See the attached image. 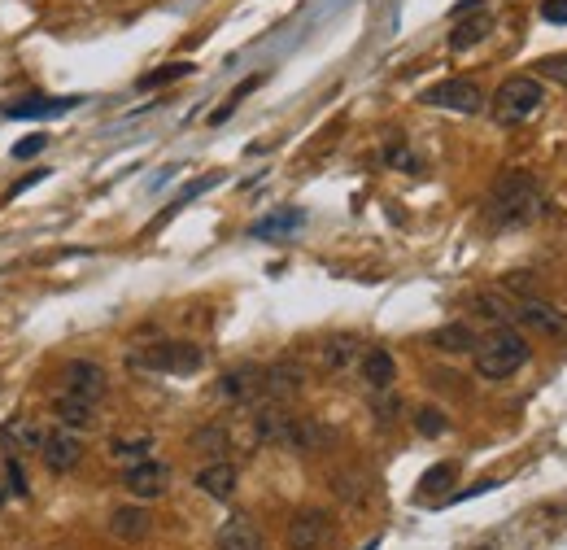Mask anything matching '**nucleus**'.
I'll return each mask as SVG.
<instances>
[{"label": "nucleus", "mask_w": 567, "mask_h": 550, "mask_svg": "<svg viewBox=\"0 0 567 550\" xmlns=\"http://www.w3.org/2000/svg\"><path fill=\"white\" fill-rule=\"evenodd\" d=\"M424 105H432V110H454V114H480L485 110V92L472 79H445L424 92Z\"/></svg>", "instance_id": "6"}, {"label": "nucleus", "mask_w": 567, "mask_h": 550, "mask_svg": "<svg viewBox=\"0 0 567 550\" xmlns=\"http://www.w3.org/2000/svg\"><path fill=\"white\" fill-rule=\"evenodd\" d=\"M515 319H520L524 328L541 332V337H550V341H567V315H563V310H554V306H546V302H537V297L515 302Z\"/></svg>", "instance_id": "9"}, {"label": "nucleus", "mask_w": 567, "mask_h": 550, "mask_svg": "<svg viewBox=\"0 0 567 550\" xmlns=\"http://www.w3.org/2000/svg\"><path fill=\"white\" fill-rule=\"evenodd\" d=\"M458 476V463H437V468H428L419 476V494H441V489H450Z\"/></svg>", "instance_id": "28"}, {"label": "nucleus", "mask_w": 567, "mask_h": 550, "mask_svg": "<svg viewBox=\"0 0 567 550\" xmlns=\"http://www.w3.org/2000/svg\"><path fill=\"white\" fill-rule=\"evenodd\" d=\"M332 537V516L319 507L297 511L293 524H288V550H323Z\"/></svg>", "instance_id": "8"}, {"label": "nucleus", "mask_w": 567, "mask_h": 550, "mask_svg": "<svg viewBox=\"0 0 567 550\" xmlns=\"http://www.w3.org/2000/svg\"><path fill=\"white\" fill-rule=\"evenodd\" d=\"M57 393H62V398H75V402H88V406H101L105 393H110V376H105V367L92 363V358H70L62 367V380H57Z\"/></svg>", "instance_id": "5"}, {"label": "nucleus", "mask_w": 567, "mask_h": 550, "mask_svg": "<svg viewBox=\"0 0 567 550\" xmlns=\"http://www.w3.org/2000/svg\"><path fill=\"white\" fill-rule=\"evenodd\" d=\"M476 372L485 376V380H506V376H515L520 367L533 358V350H528V341L520 337L515 328H493L485 341H476Z\"/></svg>", "instance_id": "2"}, {"label": "nucleus", "mask_w": 567, "mask_h": 550, "mask_svg": "<svg viewBox=\"0 0 567 550\" xmlns=\"http://www.w3.org/2000/svg\"><path fill=\"white\" fill-rule=\"evenodd\" d=\"M44 175H48V171H31L27 179H22V184H14V188H9V197H18V193H27V188H31V184H40V179H44Z\"/></svg>", "instance_id": "38"}, {"label": "nucleus", "mask_w": 567, "mask_h": 550, "mask_svg": "<svg viewBox=\"0 0 567 550\" xmlns=\"http://www.w3.org/2000/svg\"><path fill=\"white\" fill-rule=\"evenodd\" d=\"M301 223H306V214H301V210H284V214H271V219L253 223L249 232H253V236H262V241H267V236H288V232H297Z\"/></svg>", "instance_id": "25"}, {"label": "nucleus", "mask_w": 567, "mask_h": 550, "mask_svg": "<svg viewBox=\"0 0 567 550\" xmlns=\"http://www.w3.org/2000/svg\"><path fill=\"white\" fill-rule=\"evenodd\" d=\"M75 105H83V97H18L5 105L9 118H57V114H70Z\"/></svg>", "instance_id": "14"}, {"label": "nucleus", "mask_w": 567, "mask_h": 550, "mask_svg": "<svg viewBox=\"0 0 567 550\" xmlns=\"http://www.w3.org/2000/svg\"><path fill=\"white\" fill-rule=\"evenodd\" d=\"M219 398H227V402H253V398H262V367L240 363V367H232V372H223L219 376Z\"/></svg>", "instance_id": "12"}, {"label": "nucleus", "mask_w": 567, "mask_h": 550, "mask_svg": "<svg viewBox=\"0 0 567 550\" xmlns=\"http://www.w3.org/2000/svg\"><path fill=\"white\" fill-rule=\"evenodd\" d=\"M319 358H323V367H328V372H349V367L363 358V341L349 337V332H341V337H328V341H323V350H319Z\"/></svg>", "instance_id": "17"}, {"label": "nucleus", "mask_w": 567, "mask_h": 550, "mask_svg": "<svg viewBox=\"0 0 567 550\" xmlns=\"http://www.w3.org/2000/svg\"><path fill=\"white\" fill-rule=\"evenodd\" d=\"M384 158H389V166H402V171H419V158H415V153H410L406 145H389V153H384Z\"/></svg>", "instance_id": "35"}, {"label": "nucleus", "mask_w": 567, "mask_h": 550, "mask_svg": "<svg viewBox=\"0 0 567 550\" xmlns=\"http://www.w3.org/2000/svg\"><path fill=\"white\" fill-rule=\"evenodd\" d=\"M40 454H44V468H48V472H53V476H66V472H75L79 463H83V437L57 424L53 433H44Z\"/></svg>", "instance_id": "7"}, {"label": "nucleus", "mask_w": 567, "mask_h": 550, "mask_svg": "<svg viewBox=\"0 0 567 550\" xmlns=\"http://www.w3.org/2000/svg\"><path fill=\"white\" fill-rule=\"evenodd\" d=\"M192 62H171V66H158L153 75H144L140 79V92H153V88H162V83H175V79H188L192 75Z\"/></svg>", "instance_id": "27"}, {"label": "nucleus", "mask_w": 567, "mask_h": 550, "mask_svg": "<svg viewBox=\"0 0 567 550\" xmlns=\"http://www.w3.org/2000/svg\"><path fill=\"white\" fill-rule=\"evenodd\" d=\"M110 533L118 542H144L153 533V516L144 507H118L110 516Z\"/></svg>", "instance_id": "16"}, {"label": "nucleus", "mask_w": 567, "mask_h": 550, "mask_svg": "<svg viewBox=\"0 0 567 550\" xmlns=\"http://www.w3.org/2000/svg\"><path fill=\"white\" fill-rule=\"evenodd\" d=\"M467 306H472V315L489 319L493 328H502V324H511V319H515V306H511V302H502L498 293H476Z\"/></svg>", "instance_id": "24"}, {"label": "nucleus", "mask_w": 567, "mask_h": 550, "mask_svg": "<svg viewBox=\"0 0 567 550\" xmlns=\"http://www.w3.org/2000/svg\"><path fill=\"white\" fill-rule=\"evenodd\" d=\"M40 441H44V433L35 428V420H27V415H18V420H9L0 428V446L9 454H31V450H40Z\"/></svg>", "instance_id": "19"}, {"label": "nucleus", "mask_w": 567, "mask_h": 550, "mask_svg": "<svg viewBox=\"0 0 567 550\" xmlns=\"http://www.w3.org/2000/svg\"><path fill=\"white\" fill-rule=\"evenodd\" d=\"M5 476H9V494H14V498H27V472H22L18 459H5Z\"/></svg>", "instance_id": "34"}, {"label": "nucleus", "mask_w": 567, "mask_h": 550, "mask_svg": "<svg viewBox=\"0 0 567 550\" xmlns=\"http://www.w3.org/2000/svg\"><path fill=\"white\" fill-rule=\"evenodd\" d=\"M44 149H48V136H44V131H31V136H22L18 145H14V158L27 162V158H40Z\"/></svg>", "instance_id": "31"}, {"label": "nucleus", "mask_w": 567, "mask_h": 550, "mask_svg": "<svg viewBox=\"0 0 567 550\" xmlns=\"http://www.w3.org/2000/svg\"><path fill=\"white\" fill-rule=\"evenodd\" d=\"M53 415H57V424L62 428H70V433H96V406H88V402H75V398H62V393H57L53 398Z\"/></svg>", "instance_id": "15"}, {"label": "nucleus", "mask_w": 567, "mask_h": 550, "mask_svg": "<svg viewBox=\"0 0 567 550\" xmlns=\"http://www.w3.org/2000/svg\"><path fill=\"white\" fill-rule=\"evenodd\" d=\"M127 363L140 367V372L192 376V372H201L205 350H201V345H192V341H158V345H144V350H131Z\"/></svg>", "instance_id": "3"}, {"label": "nucleus", "mask_w": 567, "mask_h": 550, "mask_svg": "<svg viewBox=\"0 0 567 550\" xmlns=\"http://www.w3.org/2000/svg\"><path fill=\"white\" fill-rule=\"evenodd\" d=\"M149 450H153V437H149V433H140V437H118L114 446H110L114 459H127V463H140Z\"/></svg>", "instance_id": "29"}, {"label": "nucleus", "mask_w": 567, "mask_h": 550, "mask_svg": "<svg viewBox=\"0 0 567 550\" xmlns=\"http://www.w3.org/2000/svg\"><path fill=\"white\" fill-rule=\"evenodd\" d=\"M502 293H520V302H528V297H533V275L528 271L502 275Z\"/></svg>", "instance_id": "33"}, {"label": "nucleus", "mask_w": 567, "mask_h": 550, "mask_svg": "<svg viewBox=\"0 0 567 550\" xmlns=\"http://www.w3.org/2000/svg\"><path fill=\"white\" fill-rule=\"evenodd\" d=\"M476 9H485V0H458V5H454V18H467V14H476Z\"/></svg>", "instance_id": "37"}, {"label": "nucleus", "mask_w": 567, "mask_h": 550, "mask_svg": "<svg viewBox=\"0 0 567 550\" xmlns=\"http://www.w3.org/2000/svg\"><path fill=\"white\" fill-rule=\"evenodd\" d=\"M541 105H546V92H541V83L533 75H515V79H506L498 92H493V101H489V110L493 118H498L502 127H520L528 123Z\"/></svg>", "instance_id": "4"}, {"label": "nucleus", "mask_w": 567, "mask_h": 550, "mask_svg": "<svg viewBox=\"0 0 567 550\" xmlns=\"http://www.w3.org/2000/svg\"><path fill=\"white\" fill-rule=\"evenodd\" d=\"M541 210H546V197L528 171H502L485 201V219L493 227H528L541 219Z\"/></svg>", "instance_id": "1"}, {"label": "nucleus", "mask_w": 567, "mask_h": 550, "mask_svg": "<svg viewBox=\"0 0 567 550\" xmlns=\"http://www.w3.org/2000/svg\"><path fill=\"white\" fill-rule=\"evenodd\" d=\"M192 446H197V450H210V454H223V450H227V433H223L219 424L197 428V433H192Z\"/></svg>", "instance_id": "30"}, {"label": "nucleus", "mask_w": 567, "mask_h": 550, "mask_svg": "<svg viewBox=\"0 0 567 550\" xmlns=\"http://www.w3.org/2000/svg\"><path fill=\"white\" fill-rule=\"evenodd\" d=\"M301 385H306V372L297 363H275V367H262V398L267 402H293Z\"/></svg>", "instance_id": "11"}, {"label": "nucleus", "mask_w": 567, "mask_h": 550, "mask_svg": "<svg viewBox=\"0 0 567 550\" xmlns=\"http://www.w3.org/2000/svg\"><path fill=\"white\" fill-rule=\"evenodd\" d=\"M328 441H332V428H323L319 420H301V415H288L280 446L297 450V454H310V450H323Z\"/></svg>", "instance_id": "13"}, {"label": "nucleus", "mask_w": 567, "mask_h": 550, "mask_svg": "<svg viewBox=\"0 0 567 550\" xmlns=\"http://www.w3.org/2000/svg\"><path fill=\"white\" fill-rule=\"evenodd\" d=\"M197 489H205L210 498H219L227 502L236 494V468L227 459H214V463H205V468L197 472Z\"/></svg>", "instance_id": "18"}, {"label": "nucleus", "mask_w": 567, "mask_h": 550, "mask_svg": "<svg viewBox=\"0 0 567 550\" xmlns=\"http://www.w3.org/2000/svg\"><path fill=\"white\" fill-rule=\"evenodd\" d=\"M415 433L419 437H445L450 433V420H445V411H437V406H419L415 411Z\"/></svg>", "instance_id": "26"}, {"label": "nucleus", "mask_w": 567, "mask_h": 550, "mask_svg": "<svg viewBox=\"0 0 567 550\" xmlns=\"http://www.w3.org/2000/svg\"><path fill=\"white\" fill-rule=\"evenodd\" d=\"M437 350H445V354H472L476 350V332H472V324H445V328H437L428 337Z\"/></svg>", "instance_id": "23"}, {"label": "nucleus", "mask_w": 567, "mask_h": 550, "mask_svg": "<svg viewBox=\"0 0 567 550\" xmlns=\"http://www.w3.org/2000/svg\"><path fill=\"white\" fill-rule=\"evenodd\" d=\"M166 485H171V468H166L162 459H140V463H131L127 468V489L136 498H162L166 494Z\"/></svg>", "instance_id": "10"}, {"label": "nucleus", "mask_w": 567, "mask_h": 550, "mask_svg": "<svg viewBox=\"0 0 567 550\" xmlns=\"http://www.w3.org/2000/svg\"><path fill=\"white\" fill-rule=\"evenodd\" d=\"M363 380L371 389H380V393H389L393 389V380H397V363H393V354L389 350H363Z\"/></svg>", "instance_id": "21"}, {"label": "nucleus", "mask_w": 567, "mask_h": 550, "mask_svg": "<svg viewBox=\"0 0 567 550\" xmlns=\"http://www.w3.org/2000/svg\"><path fill=\"white\" fill-rule=\"evenodd\" d=\"M537 70H541V75H546V79H554V83H559V88H567V53L541 57V62H537Z\"/></svg>", "instance_id": "32"}, {"label": "nucleus", "mask_w": 567, "mask_h": 550, "mask_svg": "<svg viewBox=\"0 0 567 550\" xmlns=\"http://www.w3.org/2000/svg\"><path fill=\"white\" fill-rule=\"evenodd\" d=\"M493 31V18L485 14V9H476L472 18H458L454 22V31H450V49L454 53H467V49H476L480 40Z\"/></svg>", "instance_id": "20"}, {"label": "nucleus", "mask_w": 567, "mask_h": 550, "mask_svg": "<svg viewBox=\"0 0 567 550\" xmlns=\"http://www.w3.org/2000/svg\"><path fill=\"white\" fill-rule=\"evenodd\" d=\"M541 18L554 22V27H567V0H546V5H541Z\"/></svg>", "instance_id": "36"}, {"label": "nucleus", "mask_w": 567, "mask_h": 550, "mask_svg": "<svg viewBox=\"0 0 567 550\" xmlns=\"http://www.w3.org/2000/svg\"><path fill=\"white\" fill-rule=\"evenodd\" d=\"M219 550H262V537H258V529H253V520L249 516H232L219 529Z\"/></svg>", "instance_id": "22"}]
</instances>
